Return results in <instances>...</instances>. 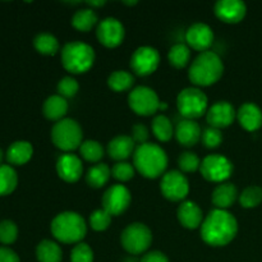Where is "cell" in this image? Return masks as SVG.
I'll return each mask as SVG.
<instances>
[{
    "label": "cell",
    "instance_id": "9a60e30c",
    "mask_svg": "<svg viewBox=\"0 0 262 262\" xmlns=\"http://www.w3.org/2000/svg\"><path fill=\"white\" fill-rule=\"evenodd\" d=\"M214 31L206 23H194L187 30L186 41L188 43L189 49H193L196 51H209L211 45L214 43Z\"/></svg>",
    "mask_w": 262,
    "mask_h": 262
},
{
    "label": "cell",
    "instance_id": "f546056e",
    "mask_svg": "<svg viewBox=\"0 0 262 262\" xmlns=\"http://www.w3.org/2000/svg\"><path fill=\"white\" fill-rule=\"evenodd\" d=\"M18 176L12 165H0V197L8 196L17 188Z\"/></svg>",
    "mask_w": 262,
    "mask_h": 262
},
{
    "label": "cell",
    "instance_id": "d6986e66",
    "mask_svg": "<svg viewBox=\"0 0 262 262\" xmlns=\"http://www.w3.org/2000/svg\"><path fill=\"white\" fill-rule=\"evenodd\" d=\"M177 216H178V220L182 224V227L191 230L201 228L202 223H204L202 210L193 201L182 202L178 207V211H177Z\"/></svg>",
    "mask_w": 262,
    "mask_h": 262
},
{
    "label": "cell",
    "instance_id": "c3c4849f",
    "mask_svg": "<svg viewBox=\"0 0 262 262\" xmlns=\"http://www.w3.org/2000/svg\"><path fill=\"white\" fill-rule=\"evenodd\" d=\"M166 109H168V104H166V102H161L160 110H166Z\"/></svg>",
    "mask_w": 262,
    "mask_h": 262
},
{
    "label": "cell",
    "instance_id": "6da1fadb",
    "mask_svg": "<svg viewBox=\"0 0 262 262\" xmlns=\"http://www.w3.org/2000/svg\"><path fill=\"white\" fill-rule=\"evenodd\" d=\"M201 238L212 247L229 245L238 233V222L227 210L214 209L209 212L201 225Z\"/></svg>",
    "mask_w": 262,
    "mask_h": 262
},
{
    "label": "cell",
    "instance_id": "7bdbcfd3",
    "mask_svg": "<svg viewBox=\"0 0 262 262\" xmlns=\"http://www.w3.org/2000/svg\"><path fill=\"white\" fill-rule=\"evenodd\" d=\"M148 133L147 127L145 124H135L132 127V140L135 141V143H138V146L143 145V143H147L148 141Z\"/></svg>",
    "mask_w": 262,
    "mask_h": 262
},
{
    "label": "cell",
    "instance_id": "b9f144b4",
    "mask_svg": "<svg viewBox=\"0 0 262 262\" xmlns=\"http://www.w3.org/2000/svg\"><path fill=\"white\" fill-rule=\"evenodd\" d=\"M72 262H94V251L87 243H78L71 252Z\"/></svg>",
    "mask_w": 262,
    "mask_h": 262
},
{
    "label": "cell",
    "instance_id": "1f68e13d",
    "mask_svg": "<svg viewBox=\"0 0 262 262\" xmlns=\"http://www.w3.org/2000/svg\"><path fill=\"white\" fill-rule=\"evenodd\" d=\"M135 84V77L127 71H115L107 77V86L115 92L128 91Z\"/></svg>",
    "mask_w": 262,
    "mask_h": 262
},
{
    "label": "cell",
    "instance_id": "4dcf8cb0",
    "mask_svg": "<svg viewBox=\"0 0 262 262\" xmlns=\"http://www.w3.org/2000/svg\"><path fill=\"white\" fill-rule=\"evenodd\" d=\"M152 132L155 137L161 142H168L171 140L173 135L176 133L173 123L165 115H156L152 120Z\"/></svg>",
    "mask_w": 262,
    "mask_h": 262
},
{
    "label": "cell",
    "instance_id": "603a6c76",
    "mask_svg": "<svg viewBox=\"0 0 262 262\" xmlns=\"http://www.w3.org/2000/svg\"><path fill=\"white\" fill-rule=\"evenodd\" d=\"M238 197L237 187L233 183H220L215 187L212 191V204L216 206V209L227 210L230 206H233Z\"/></svg>",
    "mask_w": 262,
    "mask_h": 262
},
{
    "label": "cell",
    "instance_id": "7c38bea8",
    "mask_svg": "<svg viewBox=\"0 0 262 262\" xmlns=\"http://www.w3.org/2000/svg\"><path fill=\"white\" fill-rule=\"evenodd\" d=\"M160 64V54L155 48L141 46L130 56V68L137 76L146 77L152 74Z\"/></svg>",
    "mask_w": 262,
    "mask_h": 262
},
{
    "label": "cell",
    "instance_id": "60d3db41",
    "mask_svg": "<svg viewBox=\"0 0 262 262\" xmlns=\"http://www.w3.org/2000/svg\"><path fill=\"white\" fill-rule=\"evenodd\" d=\"M223 140V133L222 130L217 129V128H212V127H207L202 130V137L201 141L204 143L205 147L207 148H216L222 145Z\"/></svg>",
    "mask_w": 262,
    "mask_h": 262
},
{
    "label": "cell",
    "instance_id": "ee69618b",
    "mask_svg": "<svg viewBox=\"0 0 262 262\" xmlns=\"http://www.w3.org/2000/svg\"><path fill=\"white\" fill-rule=\"evenodd\" d=\"M141 262H169V258L166 257L165 253L160 252V251H151L142 256Z\"/></svg>",
    "mask_w": 262,
    "mask_h": 262
},
{
    "label": "cell",
    "instance_id": "7402d4cb",
    "mask_svg": "<svg viewBox=\"0 0 262 262\" xmlns=\"http://www.w3.org/2000/svg\"><path fill=\"white\" fill-rule=\"evenodd\" d=\"M135 141L130 136H117L107 143V154L115 161H124L135 154Z\"/></svg>",
    "mask_w": 262,
    "mask_h": 262
},
{
    "label": "cell",
    "instance_id": "44dd1931",
    "mask_svg": "<svg viewBox=\"0 0 262 262\" xmlns=\"http://www.w3.org/2000/svg\"><path fill=\"white\" fill-rule=\"evenodd\" d=\"M237 119L242 128L255 132L262 125V110L253 102H246L237 112Z\"/></svg>",
    "mask_w": 262,
    "mask_h": 262
},
{
    "label": "cell",
    "instance_id": "4fadbf2b",
    "mask_svg": "<svg viewBox=\"0 0 262 262\" xmlns=\"http://www.w3.org/2000/svg\"><path fill=\"white\" fill-rule=\"evenodd\" d=\"M130 200L132 196L129 189L123 184H115L107 188L102 196V209L109 212L112 216H118L129 207Z\"/></svg>",
    "mask_w": 262,
    "mask_h": 262
},
{
    "label": "cell",
    "instance_id": "5bb4252c",
    "mask_svg": "<svg viewBox=\"0 0 262 262\" xmlns=\"http://www.w3.org/2000/svg\"><path fill=\"white\" fill-rule=\"evenodd\" d=\"M125 36V30L123 23L114 17L104 18L97 25L96 37L100 43L106 48H117L123 42Z\"/></svg>",
    "mask_w": 262,
    "mask_h": 262
},
{
    "label": "cell",
    "instance_id": "836d02e7",
    "mask_svg": "<svg viewBox=\"0 0 262 262\" xmlns=\"http://www.w3.org/2000/svg\"><path fill=\"white\" fill-rule=\"evenodd\" d=\"M79 152L82 158L89 163H99L104 158V148L101 143L94 140H87L82 142Z\"/></svg>",
    "mask_w": 262,
    "mask_h": 262
},
{
    "label": "cell",
    "instance_id": "ffe728a7",
    "mask_svg": "<svg viewBox=\"0 0 262 262\" xmlns=\"http://www.w3.org/2000/svg\"><path fill=\"white\" fill-rule=\"evenodd\" d=\"M176 137L177 141L181 143L182 146L186 147H192V146L197 145L199 141H201L202 137V129L200 124L194 120L184 119L177 124L176 128Z\"/></svg>",
    "mask_w": 262,
    "mask_h": 262
},
{
    "label": "cell",
    "instance_id": "8992f818",
    "mask_svg": "<svg viewBox=\"0 0 262 262\" xmlns=\"http://www.w3.org/2000/svg\"><path fill=\"white\" fill-rule=\"evenodd\" d=\"M82 132L81 125L78 122L71 118H64L53 125L51 129V141L59 150L71 152V151L79 148L82 145Z\"/></svg>",
    "mask_w": 262,
    "mask_h": 262
},
{
    "label": "cell",
    "instance_id": "7dc6e473",
    "mask_svg": "<svg viewBox=\"0 0 262 262\" xmlns=\"http://www.w3.org/2000/svg\"><path fill=\"white\" fill-rule=\"evenodd\" d=\"M3 160H4V151L0 148V165H3Z\"/></svg>",
    "mask_w": 262,
    "mask_h": 262
},
{
    "label": "cell",
    "instance_id": "83f0119b",
    "mask_svg": "<svg viewBox=\"0 0 262 262\" xmlns=\"http://www.w3.org/2000/svg\"><path fill=\"white\" fill-rule=\"evenodd\" d=\"M110 177H112V169L106 164H96L87 171L86 182L92 188H101L109 182Z\"/></svg>",
    "mask_w": 262,
    "mask_h": 262
},
{
    "label": "cell",
    "instance_id": "d4e9b609",
    "mask_svg": "<svg viewBox=\"0 0 262 262\" xmlns=\"http://www.w3.org/2000/svg\"><path fill=\"white\" fill-rule=\"evenodd\" d=\"M67 112H68V102L67 99L59 96V95H53L48 97L42 105V113L46 119L53 120V122H59L64 119Z\"/></svg>",
    "mask_w": 262,
    "mask_h": 262
},
{
    "label": "cell",
    "instance_id": "e575fe53",
    "mask_svg": "<svg viewBox=\"0 0 262 262\" xmlns=\"http://www.w3.org/2000/svg\"><path fill=\"white\" fill-rule=\"evenodd\" d=\"M239 202L245 209H253L262 202V188L250 186L239 194Z\"/></svg>",
    "mask_w": 262,
    "mask_h": 262
},
{
    "label": "cell",
    "instance_id": "e0dca14e",
    "mask_svg": "<svg viewBox=\"0 0 262 262\" xmlns=\"http://www.w3.org/2000/svg\"><path fill=\"white\" fill-rule=\"evenodd\" d=\"M56 173L67 183H76L83 174L81 159L74 154H64L56 161Z\"/></svg>",
    "mask_w": 262,
    "mask_h": 262
},
{
    "label": "cell",
    "instance_id": "30bf717a",
    "mask_svg": "<svg viewBox=\"0 0 262 262\" xmlns=\"http://www.w3.org/2000/svg\"><path fill=\"white\" fill-rule=\"evenodd\" d=\"M233 163L223 155H209L201 161L200 171L206 181L214 183H224L233 173Z\"/></svg>",
    "mask_w": 262,
    "mask_h": 262
},
{
    "label": "cell",
    "instance_id": "ac0fdd59",
    "mask_svg": "<svg viewBox=\"0 0 262 262\" xmlns=\"http://www.w3.org/2000/svg\"><path fill=\"white\" fill-rule=\"evenodd\" d=\"M214 13L222 22L233 25L246 17L247 5L241 0H220L215 4Z\"/></svg>",
    "mask_w": 262,
    "mask_h": 262
},
{
    "label": "cell",
    "instance_id": "74e56055",
    "mask_svg": "<svg viewBox=\"0 0 262 262\" xmlns=\"http://www.w3.org/2000/svg\"><path fill=\"white\" fill-rule=\"evenodd\" d=\"M18 238V227L12 220H3L0 222V243L3 245H12Z\"/></svg>",
    "mask_w": 262,
    "mask_h": 262
},
{
    "label": "cell",
    "instance_id": "8d00e7d4",
    "mask_svg": "<svg viewBox=\"0 0 262 262\" xmlns=\"http://www.w3.org/2000/svg\"><path fill=\"white\" fill-rule=\"evenodd\" d=\"M110 223H112V215L104 209L95 210L90 215V225L95 232H104L110 227Z\"/></svg>",
    "mask_w": 262,
    "mask_h": 262
},
{
    "label": "cell",
    "instance_id": "cb8c5ba5",
    "mask_svg": "<svg viewBox=\"0 0 262 262\" xmlns=\"http://www.w3.org/2000/svg\"><path fill=\"white\" fill-rule=\"evenodd\" d=\"M33 155V147L28 141H15L8 147L5 159L10 165H25Z\"/></svg>",
    "mask_w": 262,
    "mask_h": 262
},
{
    "label": "cell",
    "instance_id": "2e32d148",
    "mask_svg": "<svg viewBox=\"0 0 262 262\" xmlns=\"http://www.w3.org/2000/svg\"><path fill=\"white\" fill-rule=\"evenodd\" d=\"M235 118H237V112L234 106L228 101H217L206 113V120L209 125L217 129L229 127Z\"/></svg>",
    "mask_w": 262,
    "mask_h": 262
},
{
    "label": "cell",
    "instance_id": "ab89813d",
    "mask_svg": "<svg viewBox=\"0 0 262 262\" xmlns=\"http://www.w3.org/2000/svg\"><path fill=\"white\" fill-rule=\"evenodd\" d=\"M135 166L127 161H119V163L114 164V166L112 168V176L120 182L130 181L135 177Z\"/></svg>",
    "mask_w": 262,
    "mask_h": 262
},
{
    "label": "cell",
    "instance_id": "5b68a950",
    "mask_svg": "<svg viewBox=\"0 0 262 262\" xmlns=\"http://www.w3.org/2000/svg\"><path fill=\"white\" fill-rule=\"evenodd\" d=\"M64 69L74 74L86 73L95 63V50L91 45L81 41L66 43L60 51Z\"/></svg>",
    "mask_w": 262,
    "mask_h": 262
},
{
    "label": "cell",
    "instance_id": "ba28073f",
    "mask_svg": "<svg viewBox=\"0 0 262 262\" xmlns=\"http://www.w3.org/2000/svg\"><path fill=\"white\" fill-rule=\"evenodd\" d=\"M120 243L130 255H142L152 243V232L142 223H132L122 232Z\"/></svg>",
    "mask_w": 262,
    "mask_h": 262
},
{
    "label": "cell",
    "instance_id": "9c48e42d",
    "mask_svg": "<svg viewBox=\"0 0 262 262\" xmlns=\"http://www.w3.org/2000/svg\"><path fill=\"white\" fill-rule=\"evenodd\" d=\"M161 101L158 94L147 86H138L128 95V105L141 117H150L160 110Z\"/></svg>",
    "mask_w": 262,
    "mask_h": 262
},
{
    "label": "cell",
    "instance_id": "f35d334b",
    "mask_svg": "<svg viewBox=\"0 0 262 262\" xmlns=\"http://www.w3.org/2000/svg\"><path fill=\"white\" fill-rule=\"evenodd\" d=\"M56 90H58L59 96L64 97V99H71V97H74L77 95V92L79 90V84L76 78L68 76L64 77V78H61L58 82Z\"/></svg>",
    "mask_w": 262,
    "mask_h": 262
},
{
    "label": "cell",
    "instance_id": "bcb514c9",
    "mask_svg": "<svg viewBox=\"0 0 262 262\" xmlns=\"http://www.w3.org/2000/svg\"><path fill=\"white\" fill-rule=\"evenodd\" d=\"M87 4L91 7V9H94V8H100V7H102V5H105V2L104 0H99V2L91 0V2H87Z\"/></svg>",
    "mask_w": 262,
    "mask_h": 262
},
{
    "label": "cell",
    "instance_id": "8fae6325",
    "mask_svg": "<svg viewBox=\"0 0 262 262\" xmlns=\"http://www.w3.org/2000/svg\"><path fill=\"white\" fill-rule=\"evenodd\" d=\"M160 189L169 201L183 202L189 193V182L182 171L170 170L161 178Z\"/></svg>",
    "mask_w": 262,
    "mask_h": 262
},
{
    "label": "cell",
    "instance_id": "277c9868",
    "mask_svg": "<svg viewBox=\"0 0 262 262\" xmlns=\"http://www.w3.org/2000/svg\"><path fill=\"white\" fill-rule=\"evenodd\" d=\"M51 234L56 241L66 245H78L87 234L83 217L74 211H64L56 215L50 225Z\"/></svg>",
    "mask_w": 262,
    "mask_h": 262
},
{
    "label": "cell",
    "instance_id": "d590c367",
    "mask_svg": "<svg viewBox=\"0 0 262 262\" xmlns=\"http://www.w3.org/2000/svg\"><path fill=\"white\" fill-rule=\"evenodd\" d=\"M201 161L202 160H200L196 154L191 152V151H186V152H182L179 155L178 166L182 173H193V171L200 169Z\"/></svg>",
    "mask_w": 262,
    "mask_h": 262
},
{
    "label": "cell",
    "instance_id": "4316f807",
    "mask_svg": "<svg viewBox=\"0 0 262 262\" xmlns=\"http://www.w3.org/2000/svg\"><path fill=\"white\" fill-rule=\"evenodd\" d=\"M96 12L91 8H83V9H78L72 17V26L76 30L81 31V32H89L91 28H94L97 25Z\"/></svg>",
    "mask_w": 262,
    "mask_h": 262
},
{
    "label": "cell",
    "instance_id": "484cf974",
    "mask_svg": "<svg viewBox=\"0 0 262 262\" xmlns=\"http://www.w3.org/2000/svg\"><path fill=\"white\" fill-rule=\"evenodd\" d=\"M36 257L38 262H60L63 258V251L54 241L43 239L36 247Z\"/></svg>",
    "mask_w": 262,
    "mask_h": 262
},
{
    "label": "cell",
    "instance_id": "d6a6232c",
    "mask_svg": "<svg viewBox=\"0 0 262 262\" xmlns=\"http://www.w3.org/2000/svg\"><path fill=\"white\" fill-rule=\"evenodd\" d=\"M168 59L170 66H173L174 68H184L188 66L189 60H191V49L184 43H176L169 50Z\"/></svg>",
    "mask_w": 262,
    "mask_h": 262
},
{
    "label": "cell",
    "instance_id": "f1b7e54d",
    "mask_svg": "<svg viewBox=\"0 0 262 262\" xmlns=\"http://www.w3.org/2000/svg\"><path fill=\"white\" fill-rule=\"evenodd\" d=\"M33 46L36 50L42 55L54 56L59 53V41L54 35L48 32L38 33L35 38H33Z\"/></svg>",
    "mask_w": 262,
    "mask_h": 262
},
{
    "label": "cell",
    "instance_id": "f6af8a7d",
    "mask_svg": "<svg viewBox=\"0 0 262 262\" xmlns=\"http://www.w3.org/2000/svg\"><path fill=\"white\" fill-rule=\"evenodd\" d=\"M0 262H20L17 253L8 247H0Z\"/></svg>",
    "mask_w": 262,
    "mask_h": 262
},
{
    "label": "cell",
    "instance_id": "52a82bcc",
    "mask_svg": "<svg viewBox=\"0 0 262 262\" xmlns=\"http://www.w3.org/2000/svg\"><path fill=\"white\" fill-rule=\"evenodd\" d=\"M209 100L205 92L197 87H187L179 92L177 97V107L182 117L194 120L207 113Z\"/></svg>",
    "mask_w": 262,
    "mask_h": 262
},
{
    "label": "cell",
    "instance_id": "681fc988",
    "mask_svg": "<svg viewBox=\"0 0 262 262\" xmlns=\"http://www.w3.org/2000/svg\"><path fill=\"white\" fill-rule=\"evenodd\" d=\"M124 4H127V5H136V4H137V2H125Z\"/></svg>",
    "mask_w": 262,
    "mask_h": 262
},
{
    "label": "cell",
    "instance_id": "7a4b0ae2",
    "mask_svg": "<svg viewBox=\"0 0 262 262\" xmlns=\"http://www.w3.org/2000/svg\"><path fill=\"white\" fill-rule=\"evenodd\" d=\"M133 166L145 178H159L165 174L168 155L159 145L143 143L136 147L133 154Z\"/></svg>",
    "mask_w": 262,
    "mask_h": 262
},
{
    "label": "cell",
    "instance_id": "3957f363",
    "mask_svg": "<svg viewBox=\"0 0 262 262\" xmlns=\"http://www.w3.org/2000/svg\"><path fill=\"white\" fill-rule=\"evenodd\" d=\"M224 74V64L222 58L214 51L201 53L193 61L188 71L189 81L199 87H207L216 83Z\"/></svg>",
    "mask_w": 262,
    "mask_h": 262
}]
</instances>
